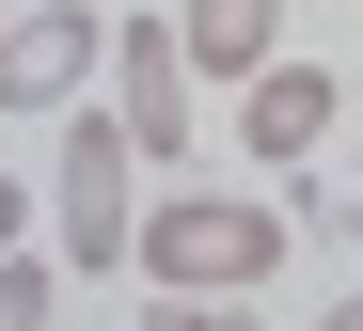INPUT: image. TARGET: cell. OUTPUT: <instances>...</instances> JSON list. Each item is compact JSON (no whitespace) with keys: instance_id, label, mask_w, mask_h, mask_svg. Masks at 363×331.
I'll return each mask as SVG.
<instances>
[{"instance_id":"cell-1","label":"cell","mask_w":363,"mask_h":331,"mask_svg":"<svg viewBox=\"0 0 363 331\" xmlns=\"http://www.w3.org/2000/svg\"><path fill=\"white\" fill-rule=\"evenodd\" d=\"M284 252H300V221H284V206H237V189H174V206L127 221L143 300H253Z\"/></svg>"},{"instance_id":"cell-4","label":"cell","mask_w":363,"mask_h":331,"mask_svg":"<svg viewBox=\"0 0 363 331\" xmlns=\"http://www.w3.org/2000/svg\"><path fill=\"white\" fill-rule=\"evenodd\" d=\"M95 63H111L95 0H32V16H0V111H48V126H64L95 95Z\"/></svg>"},{"instance_id":"cell-7","label":"cell","mask_w":363,"mask_h":331,"mask_svg":"<svg viewBox=\"0 0 363 331\" xmlns=\"http://www.w3.org/2000/svg\"><path fill=\"white\" fill-rule=\"evenodd\" d=\"M48 315H64V269L16 237V252H0V331H48Z\"/></svg>"},{"instance_id":"cell-5","label":"cell","mask_w":363,"mask_h":331,"mask_svg":"<svg viewBox=\"0 0 363 331\" xmlns=\"http://www.w3.org/2000/svg\"><path fill=\"white\" fill-rule=\"evenodd\" d=\"M332 63H253V79H237V158L253 174H316V142H332Z\"/></svg>"},{"instance_id":"cell-8","label":"cell","mask_w":363,"mask_h":331,"mask_svg":"<svg viewBox=\"0 0 363 331\" xmlns=\"http://www.w3.org/2000/svg\"><path fill=\"white\" fill-rule=\"evenodd\" d=\"M143 331H237L221 300H143Z\"/></svg>"},{"instance_id":"cell-6","label":"cell","mask_w":363,"mask_h":331,"mask_svg":"<svg viewBox=\"0 0 363 331\" xmlns=\"http://www.w3.org/2000/svg\"><path fill=\"white\" fill-rule=\"evenodd\" d=\"M269 32H284V0H174V47H190V79H253V63H284Z\"/></svg>"},{"instance_id":"cell-3","label":"cell","mask_w":363,"mask_h":331,"mask_svg":"<svg viewBox=\"0 0 363 331\" xmlns=\"http://www.w3.org/2000/svg\"><path fill=\"white\" fill-rule=\"evenodd\" d=\"M111 126H127V158L174 174L190 158V126H206V79H190V47H174V16H111Z\"/></svg>"},{"instance_id":"cell-2","label":"cell","mask_w":363,"mask_h":331,"mask_svg":"<svg viewBox=\"0 0 363 331\" xmlns=\"http://www.w3.org/2000/svg\"><path fill=\"white\" fill-rule=\"evenodd\" d=\"M127 221H143V158H127V126H111L95 95L64 111V174H48V237H64V252H48V269H127Z\"/></svg>"},{"instance_id":"cell-10","label":"cell","mask_w":363,"mask_h":331,"mask_svg":"<svg viewBox=\"0 0 363 331\" xmlns=\"http://www.w3.org/2000/svg\"><path fill=\"white\" fill-rule=\"evenodd\" d=\"M316 331H363V284H347V300H332V315H316Z\"/></svg>"},{"instance_id":"cell-9","label":"cell","mask_w":363,"mask_h":331,"mask_svg":"<svg viewBox=\"0 0 363 331\" xmlns=\"http://www.w3.org/2000/svg\"><path fill=\"white\" fill-rule=\"evenodd\" d=\"M16 237H32V189H16V174H0V252H16Z\"/></svg>"},{"instance_id":"cell-11","label":"cell","mask_w":363,"mask_h":331,"mask_svg":"<svg viewBox=\"0 0 363 331\" xmlns=\"http://www.w3.org/2000/svg\"><path fill=\"white\" fill-rule=\"evenodd\" d=\"M0 16H16V0H0Z\"/></svg>"}]
</instances>
